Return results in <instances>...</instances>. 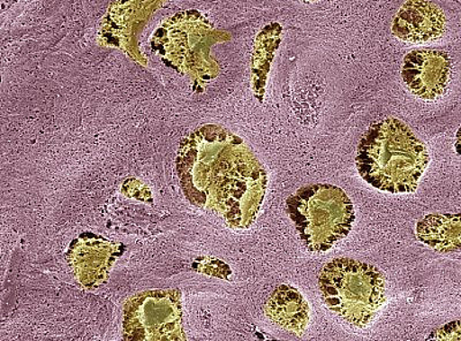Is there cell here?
<instances>
[{"instance_id":"obj_13","label":"cell","mask_w":461,"mask_h":341,"mask_svg":"<svg viewBox=\"0 0 461 341\" xmlns=\"http://www.w3.org/2000/svg\"><path fill=\"white\" fill-rule=\"evenodd\" d=\"M456 145H455L456 151L461 159V127H460L459 130L456 131Z\"/></svg>"},{"instance_id":"obj_11","label":"cell","mask_w":461,"mask_h":341,"mask_svg":"<svg viewBox=\"0 0 461 341\" xmlns=\"http://www.w3.org/2000/svg\"><path fill=\"white\" fill-rule=\"evenodd\" d=\"M283 40V27L277 22L267 24L254 40L252 51V88L255 97L263 101L271 64Z\"/></svg>"},{"instance_id":"obj_4","label":"cell","mask_w":461,"mask_h":341,"mask_svg":"<svg viewBox=\"0 0 461 341\" xmlns=\"http://www.w3.org/2000/svg\"><path fill=\"white\" fill-rule=\"evenodd\" d=\"M324 305L344 322L364 328L385 302L384 274L368 263L339 257L319 278Z\"/></svg>"},{"instance_id":"obj_2","label":"cell","mask_w":461,"mask_h":341,"mask_svg":"<svg viewBox=\"0 0 461 341\" xmlns=\"http://www.w3.org/2000/svg\"><path fill=\"white\" fill-rule=\"evenodd\" d=\"M429 153L410 127L396 118L376 122L361 139L356 164L362 179L391 194L414 192Z\"/></svg>"},{"instance_id":"obj_9","label":"cell","mask_w":461,"mask_h":341,"mask_svg":"<svg viewBox=\"0 0 461 341\" xmlns=\"http://www.w3.org/2000/svg\"><path fill=\"white\" fill-rule=\"evenodd\" d=\"M267 318L276 326L302 336L310 323V306L294 286H278L266 303Z\"/></svg>"},{"instance_id":"obj_7","label":"cell","mask_w":461,"mask_h":341,"mask_svg":"<svg viewBox=\"0 0 461 341\" xmlns=\"http://www.w3.org/2000/svg\"><path fill=\"white\" fill-rule=\"evenodd\" d=\"M402 76L415 96L425 101L438 100L446 94L451 81V57L443 51H411L403 59Z\"/></svg>"},{"instance_id":"obj_6","label":"cell","mask_w":461,"mask_h":341,"mask_svg":"<svg viewBox=\"0 0 461 341\" xmlns=\"http://www.w3.org/2000/svg\"><path fill=\"white\" fill-rule=\"evenodd\" d=\"M171 0H113L103 16L98 43L118 49L139 65L148 59L140 49L139 36L152 15Z\"/></svg>"},{"instance_id":"obj_5","label":"cell","mask_w":461,"mask_h":341,"mask_svg":"<svg viewBox=\"0 0 461 341\" xmlns=\"http://www.w3.org/2000/svg\"><path fill=\"white\" fill-rule=\"evenodd\" d=\"M287 215L294 221L304 247L323 253L351 232L356 212L343 189L329 184H310L286 201Z\"/></svg>"},{"instance_id":"obj_3","label":"cell","mask_w":461,"mask_h":341,"mask_svg":"<svg viewBox=\"0 0 461 341\" xmlns=\"http://www.w3.org/2000/svg\"><path fill=\"white\" fill-rule=\"evenodd\" d=\"M230 40L229 32L217 30L201 12L186 10L160 23L150 45L168 67L203 85L215 79L221 69L210 53L212 48Z\"/></svg>"},{"instance_id":"obj_1","label":"cell","mask_w":461,"mask_h":341,"mask_svg":"<svg viewBox=\"0 0 461 341\" xmlns=\"http://www.w3.org/2000/svg\"><path fill=\"white\" fill-rule=\"evenodd\" d=\"M208 148L205 191L196 204L216 211L233 228L254 223L267 191V174L244 139L217 125L199 129Z\"/></svg>"},{"instance_id":"obj_8","label":"cell","mask_w":461,"mask_h":341,"mask_svg":"<svg viewBox=\"0 0 461 341\" xmlns=\"http://www.w3.org/2000/svg\"><path fill=\"white\" fill-rule=\"evenodd\" d=\"M447 19L429 0H407L394 16L393 32L403 42H432L446 34Z\"/></svg>"},{"instance_id":"obj_12","label":"cell","mask_w":461,"mask_h":341,"mask_svg":"<svg viewBox=\"0 0 461 341\" xmlns=\"http://www.w3.org/2000/svg\"><path fill=\"white\" fill-rule=\"evenodd\" d=\"M461 340V320L447 324L432 332L428 340Z\"/></svg>"},{"instance_id":"obj_10","label":"cell","mask_w":461,"mask_h":341,"mask_svg":"<svg viewBox=\"0 0 461 341\" xmlns=\"http://www.w3.org/2000/svg\"><path fill=\"white\" fill-rule=\"evenodd\" d=\"M418 239L435 252L448 254L461 250V212L434 213L417 225Z\"/></svg>"},{"instance_id":"obj_14","label":"cell","mask_w":461,"mask_h":341,"mask_svg":"<svg viewBox=\"0 0 461 341\" xmlns=\"http://www.w3.org/2000/svg\"><path fill=\"white\" fill-rule=\"evenodd\" d=\"M303 2H304V3H314V2H319V0H303Z\"/></svg>"}]
</instances>
